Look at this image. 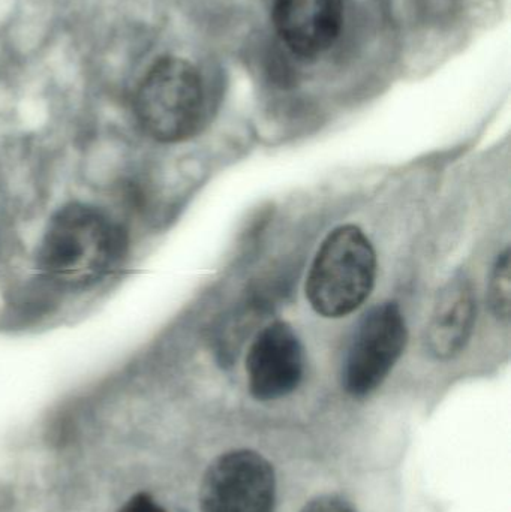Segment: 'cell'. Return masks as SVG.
<instances>
[{
    "mask_svg": "<svg viewBox=\"0 0 511 512\" xmlns=\"http://www.w3.org/2000/svg\"><path fill=\"white\" fill-rule=\"evenodd\" d=\"M128 249V233L113 216L89 204L72 203L48 221L36 264L53 285L86 289L116 271Z\"/></svg>",
    "mask_w": 511,
    "mask_h": 512,
    "instance_id": "cell-1",
    "label": "cell"
},
{
    "mask_svg": "<svg viewBox=\"0 0 511 512\" xmlns=\"http://www.w3.org/2000/svg\"><path fill=\"white\" fill-rule=\"evenodd\" d=\"M134 114L141 129L159 143H182L195 137L209 116L200 71L182 57L156 60L135 90Z\"/></svg>",
    "mask_w": 511,
    "mask_h": 512,
    "instance_id": "cell-2",
    "label": "cell"
},
{
    "mask_svg": "<svg viewBox=\"0 0 511 512\" xmlns=\"http://www.w3.org/2000/svg\"><path fill=\"white\" fill-rule=\"evenodd\" d=\"M375 277L374 246L356 225H342L321 243L306 279V297L318 315L342 318L365 303Z\"/></svg>",
    "mask_w": 511,
    "mask_h": 512,
    "instance_id": "cell-3",
    "label": "cell"
},
{
    "mask_svg": "<svg viewBox=\"0 0 511 512\" xmlns=\"http://www.w3.org/2000/svg\"><path fill=\"white\" fill-rule=\"evenodd\" d=\"M408 330L398 304L387 301L363 315L342 364V387L353 397L377 390L407 346Z\"/></svg>",
    "mask_w": 511,
    "mask_h": 512,
    "instance_id": "cell-4",
    "label": "cell"
},
{
    "mask_svg": "<svg viewBox=\"0 0 511 512\" xmlns=\"http://www.w3.org/2000/svg\"><path fill=\"white\" fill-rule=\"evenodd\" d=\"M275 505V471L255 451L222 454L201 481V512H275Z\"/></svg>",
    "mask_w": 511,
    "mask_h": 512,
    "instance_id": "cell-5",
    "label": "cell"
},
{
    "mask_svg": "<svg viewBox=\"0 0 511 512\" xmlns=\"http://www.w3.org/2000/svg\"><path fill=\"white\" fill-rule=\"evenodd\" d=\"M305 373V354L296 331L287 322L266 325L252 340L246 375L252 396L261 402L293 393Z\"/></svg>",
    "mask_w": 511,
    "mask_h": 512,
    "instance_id": "cell-6",
    "label": "cell"
},
{
    "mask_svg": "<svg viewBox=\"0 0 511 512\" xmlns=\"http://www.w3.org/2000/svg\"><path fill=\"white\" fill-rule=\"evenodd\" d=\"M345 0H275L273 24L285 45L303 59L335 45L344 26Z\"/></svg>",
    "mask_w": 511,
    "mask_h": 512,
    "instance_id": "cell-7",
    "label": "cell"
},
{
    "mask_svg": "<svg viewBox=\"0 0 511 512\" xmlns=\"http://www.w3.org/2000/svg\"><path fill=\"white\" fill-rule=\"evenodd\" d=\"M477 300L473 283L464 274L450 279L435 301L426 346L437 360H450L467 346L476 324Z\"/></svg>",
    "mask_w": 511,
    "mask_h": 512,
    "instance_id": "cell-8",
    "label": "cell"
},
{
    "mask_svg": "<svg viewBox=\"0 0 511 512\" xmlns=\"http://www.w3.org/2000/svg\"><path fill=\"white\" fill-rule=\"evenodd\" d=\"M511 258L506 249L495 262L489 282V306L495 318L509 321L511 309Z\"/></svg>",
    "mask_w": 511,
    "mask_h": 512,
    "instance_id": "cell-9",
    "label": "cell"
},
{
    "mask_svg": "<svg viewBox=\"0 0 511 512\" xmlns=\"http://www.w3.org/2000/svg\"><path fill=\"white\" fill-rule=\"evenodd\" d=\"M300 512H356L350 504L339 496L323 495L312 499Z\"/></svg>",
    "mask_w": 511,
    "mask_h": 512,
    "instance_id": "cell-10",
    "label": "cell"
},
{
    "mask_svg": "<svg viewBox=\"0 0 511 512\" xmlns=\"http://www.w3.org/2000/svg\"><path fill=\"white\" fill-rule=\"evenodd\" d=\"M119 512H167L158 502L153 501L152 496L147 493H137L132 496Z\"/></svg>",
    "mask_w": 511,
    "mask_h": 512,
    "instance_id": "cell-11",
    "label": "cell"
}]
</instances>
